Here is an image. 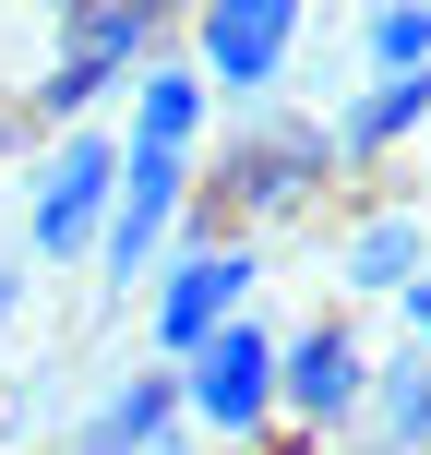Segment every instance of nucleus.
Masks as SVG:
<instances>
[{"label":"nucleus","instance_id":"obj_3","mask_svg":"<svg viewBox=\"0 0 431 455\" xmlns=\"http://www.w3.org/2000/svg\"><path fill=\"white\" fill-rule=\"evenodd\" d=\"M180 408H192L204 443H264L275 419H288V336L240 312L227 336H204L180 360Z\"/></svg>","mask_w":431,"mask_h":455},{"label":"nucleus","instance_id":"obj_16","mask_svg":"<svg viewBox=\"0 0 431 455\" xmlns=\"http://www.w3.org/2000/svg\"><path fill=\"white\" fill-rule=\"evenodd\" d=\"M24 264H36V251H24ZM24 264H0V323L24 312Z\"/></svg>","mask_w":431,"mask_h":455},{"label":"nucleus","instance_id":"obj_21","mask_svg":"<svg viewBox=\"0 0 431 455\" xmlns=\"http://www.w3.org/2000/svg\"><path fill=\"white\" fill-rule=\"evenodd\" d=\"M192 12H204V0H192Z\"/></svg>","mask_w":431,"mask_h":455},{"label":"nucleus","instance_id":"obj_19","mask_svg":"<svg viewBox=\"0 0 431 455\" xmlns=\"http://www.w3.org/2000/svg\"><path fill=\"white\" fill-rule=\"evenodd\" d=\"M36 12H84V0H36Z\"/></svg>","mask_w":431,"mask_h":455},{"label":"nucleus","instance_id":"obj_18","mask_svg":"<svg viewBox=\"0 0 431 455\" xmlns=\"http://www.w3.org/2000/svg\"><path fill=\"white\" fill-rule=\"evenodd\" d=\"M12 144H24V108H0V156H12Z\"/></svg>","mask_w":431,"mask_h":455},{"label":"nucleus","instance_id":"obj_12","mask_svg":"<svg viewBox=\"0 0 431 455\" xmlns=\"http://www.w3.org/2000/svg\"><path fill=\"white\" fill-rule=\"evenodd\" d=\"M347 288H360V299H395V288H408V275H431V228L419 216H371L360 228V240H347Z\"/></svg>","mask_w":431,"mask_h":455},{"label":"nucleus","instance_id":"obj_9","mask_svg":"<svg viewBox=\"0 0 431 455\" xmlns=\"http://www.w3.org/2000/svg\"><path fill=\"white\" fill-rule=\"evenodd\" d=\"M216 108H227V96L204 84V60H192V48H156V60L132 72V96H120V132H132V144H168V156H192Z\"/></svg>","mask_w":431,"mask_h":455},{"label":"nucleus","instance_id":"obj_7","mask_svg":"<svg viewBox=\"0 0 431 455\" xmlns=\"http://www.w3.org/2000/svg\"><path fill=\"white\" fill-rule=\"evenodd\" d=\"M323 180H336V132H323V120H264V132L227 144L216 216H299Z\"/></svg>","mask_w":431,"mask_h":455},{"label":"nucleus","instance_id":"obj_10","mask_svg":"<svg viewBox=\"0 0 431 455\" xmlns=\"http://www.w3.org/2000/svg\"><path fill=\"white\" fill-rule=\"evenodd\" d=\"M180 419H192V408H180V360H144V371H120V384L96 395V419H84L72 443H84V455H156Z\"/></svg>","mask_w":431,"mask_h":455},{"label":"nucleus","instance_id":"obj_8","mask_svg":"<svg viewBox=\"0 0 431 455\" xmlns=\"http://www.w3.org/2000/svg\"><path fill=\"white\" fill-rule=\"evenodd\" d=\"M371 347L360 323H299L288 336V419H312V432H347V419H371Z\"/></svg>","mask_w":431,"mask_h":455},{"label":"nucleus","instance_id":"obj_2","mask_svg":"<svg viewBox=\"0 0 431 455\" xmlns=\"http://www.w3.org/2000/svg\"><path fill=\"white\" fill-rule=\"evenodd\" d=\"M120 168H132V132H108V120H84V132H48L36 180H24V251H36V264H84V251L108 240Z\"/></svg>","mask_w":431,"mask_h":455},{"label":"nucleus","instance_id":"obj_13","mask_svg":"<svg viewBox=\"0 0 431 455\" xmlns=\"http://www.w3.org/2000/svg\"><path fill=\"white\" fill-rule=\"evenodd\" d=\"M371 432H384V455H431V347H395L371 371Z\"/></svg>","mask_w":431,"mask_h":455},{"label":"nucleus","instance_id":"obj_6","mask_svg":"<svg viewBox=\"0 0 431 455\" xmlns=\"http://www.w3.org/2000/svg\"><path fill=\"white\" fill-rule=\"evenodd\" d=\"M299 24H312V0H204V12H192V60H204V84L240 108V96L288 84Z\"/></svg>","mask_w":431,"mask_h":455},{"label":"nucleus","instance_id":"obj_11","mask_svg":"<svg viewBox=\"0 0 431 455\" xmlns=\"http://www.w3.org/2000/svg\"><path fill=\"white\" fill-rule=\"evenodd\" d=\"M419 120H431V72H371V84L347 96L336 120H323V132H336V156L360 168V156H395Z\"/></svg>","mask_w":431,"mask_h":455},{"label":"nucleus","instance_id":"obj_14","mask_svg":"<svg viewBox=\"0 0 431 455\" xmlns=\"http://www.w3.org/2000/svg\"><path fill=\"white\" fill-rule=\"evenodd\" d=\"M360 60L371 72H431V0H371L360 12Z\"/></svg>","mask_w":431,"mask_h":455},{"label":"nucleus","instance_id":"obj_4","mask_svg":"<svg viewBox=\"0 0 431 455\" xmlns=\"http://www.w3.org/2000/svg\"><path fill=\"white\" fill-rule=\"evenodd\" d=\"M251 288H264V251L240 240V228H204V240H180L156 264V288H144V336H156V360H192L204 336H227V323L251 312Z\"/></svg>","mask_w":431,"mask_h":455},{"label":"nucleus","instance_id":"obj_15","mask_svg":"<svg viewBox=\"0 0 431 455\" xmlns=\"http://www.w3.org/2000/svg\"><path fill=\"white\" fill-rule=\"evenodd\" d=\"M395 312H408V347H431V275H408V288H395Z\"/></svg>","mask_w":431,"mask_h":455},{"label":"nucleus","instance_id":"obj_20","mask_svg":"<svg viewBox=\"0 0 431 455\" xmlns=\"http://www.w3.org/2000/svg\"><path fill=\"white\" fill-rule=\"evenodd\" d=\"M48 455H84V443H48Z\"/></svg>","mask_w":431,"mask_h":455},{"label":"nucleus","instance_id":"obj_5","mask_svg":"<svg viewBox=\"0 0 431 455\" xmlns=\"http://www.w3.org/2000/svg\"><path fill=\"white\" fill-rule=\"evenodd\" d=\"M192 192H204V168H192V156H168V144H132V168H120V204H108V240H96V275H108V299L156 288V264L180 251Z\"/></svg>","mask_w":431,"mask_h":455},{"label":"nucleus","instance_id":"obj_1","mask_svg":"<svg viewBox=\"0 0 431 455\" xmlns=\"http://www.w3.org/2000/svg\"><path fill=\"white\" fill-rule=\"evenodd\" d=\"M180 12L192 0H84V12H60V60L24 84V132H84L108 96H132V72L168 48Z\"/></svg>","mask_w":431,"mask_h":455},{"label":"nucleus","instance_id":"obj_17","mask_svg":"<svg viewBox=\"0 0 431 455\" xmlns=\"http://www.w3.org/2000/svg\"><path fill=\"white\" fill-rule=\"evenodd\" d=\"M156 455H204V432H192V419H180V432H168V443H156Z\"/></svg>","mask_w":431,"mask_h":455}]
</instances>
